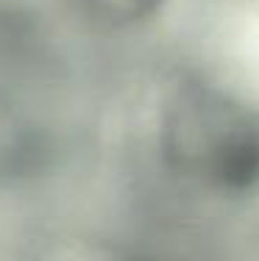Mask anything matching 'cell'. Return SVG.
Masks as SVG:
<instances>
[{"mask_svg": "<svg viewBox=\"0 0 259 261\" xmlns=\"http://www.w3.org/2000/svg\"><path fill=\"white\" fill-rule=\"evenodd\" d=\"M95 20L106 25H137L153 17L164 6V0H78Z\"/></svg>", "mask_w": 259, "mask_h": 261, "instance_id": "2", "label": "cell"}, {"mask_svg": "<svg viewBox=\"0 0 259 261\" xmlns=\"http://www.w3.org/2000/svg\"><path fill=\"white\" fill-rule=\"evenodd\" d=\"M159 147L173 172L218 192L259 184V114L206 84H187L168 100Z\"/></svg>", "mask_w": 259, "mask_h": 261, "instance_id": "1", "label": "cell"}]
</instances>
